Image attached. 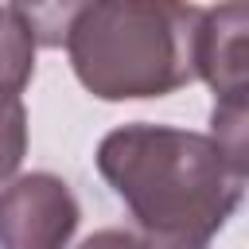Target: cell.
<instances>
[{
    "label": "cell",
    "mask_w": 249,
    "mask_h": 249,
    "mask_svg": "<svg viewBox=\"0 0 249 249\" xmlns=\"http://www.w3.org/2000/svg\"><path fill=\"white\" fill-rule=\"evenodd\" d=\"M93 160L128 206L144 249H210L241 206L249 175L210 132L148 121L105 132Z\"/></svg>",
    "instance_id": "6da1fadb"
},
{
    "label": "cell",
    "mask_w": 249,
    "mask_h": 249,
    "mask_svg": "<svg viewBox=\"0 0 249 249\" xmlns=\"http://www.w3.org/2000/svg\"><path fill=\"white\" fill-rule=\"evenodd\" d=\"M195 4L93 0L74 4L62 43L78 82L101 101L167 97L195 82Z\"/></svg>",
    "instance_id": "7a4b0ae2"
},
{
    "label": "cell",
    "mask_w": 249,
    "mask_h": 249,
    "mask_svg": "<svg viewBox=\"0 0 249 249\" xmlns=\"http://www.w3.org/2000/svg\"><path fill=\"white\" fill-rule=\"evenodd\" d=\"M78 222L70 183L51 171L16 175L0 191V249H66Z\"/></svg>",
    "instance_id": "3957f363"
},
{
    "label": "cell",
    "mask_w": 249,
    "mask_h": 249,
    "mask_svg": "<svg viewBox=\"0 0 249 249\" xmlns=\"http://www.w3.org/2000/svg\"><path fill=\"white\" fill-rule=\"evenodd\" d=\"M195 78H202L218 105H245L249 101V8L222 4L202 8L195 23Z\"/></svg>",
    "instance_id": "277c9868"
},
{
    "label": "cell",
    "mask_w": 249,
    "mask_h": 249,
    "mask_svg": "<svg viewBox=\"0 0 249 249\" xmlns=\"http://www.w3.org/2000/svg\"><path fill=\"white\" fill-rule=\"evenodd\" d=\"M35 47L39 35L31 12L19 4H0V82L12 86L19 97L35 74Z\"/></svg>",
    "instance_id": "5b68a950"
},
{
    "label": "cell",
    "mask_w": 249,
    "mask_h": 249,
    "mask_svg": "<svg viewBox=\"0 0 249 249\" xmlns=\"http://www.w3.org/2000/svg\"><path fill=\"white\" fill-rule=\"evenodd\" d=\"M27 152V109L23 97L0 82V187L16 179Z\"/></svg>",
    "instance_id": "8992f818"
},
{
    "label": "cell",
    "mask_w": 249,
    "mask_h": 249,
    "mask_svg": "<svg viewBox=\"0 0 249 249\" xmlns=\"http://www.w3.org/2000/svg\"><path fill=\"white\" fill-rule=\"evenodd\" d=\"M78 249H144V241H140L132 230H117V226H109V230L89 233Z\"/></svg>",
    "instance_id": "52a82bcc"
}]
</instances>
